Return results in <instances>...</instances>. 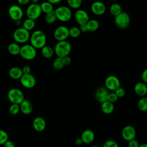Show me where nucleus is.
<instances>
[{
	"mask_svg": "<svg viewBox=\"0 0 147 147\" xmlns=\"http://www.w3.org/2000/svg\"><path fill=\"white\" fill-rule=\"evenodd\" d=\"M71 51V45L67 40L58 41L54 48L55 53L57 57L63 58L68 56Z\"/></svg>",
	"mask_w": 147,
	"mask_h": 147,
	"instance_id": "2",
	"label": "nucleus"
},
{
	"mask_svg": "<svg viewBox=\"0 0 147 147\" xmlns=\"http://www.w3.org/2000/svg\"><path fill=\"white\" fill-rule=\"evenodd\" d=\"M35 21L30 18H26L22 23V27L28 31L33 30L35 26Z\"/></svg>",
	"mask_w": 147,
	"mask_h": 147,
	"instance_id": "28",
	"label": "nucleus"
},
{
	"mask_svg": "<svg viewBox=\"0 0 147 147\" xmlns=\"http://www.w3.org/2000/svg\"><path fill=\"white\" fill-rule=\"evenodd\" d=\"M53 36L58 41H65L69 36V29L65 26H60L55 30Z\"/></svg>",
	"mask_w": 147,
	"mask_h": 147,
	"instance_id": "11",
	"label": "nucleus"
},
{
	"mask_svg": "<svg viewBox=\"0 0 147 147\" xmlns=\"http://www.w3.org/2000/svg\"><path fill=\"white\" fill-rule=\"evenodd\" d=\"M141 79L142 82L147 84V68L144 69L141 74Z\"/></svg>",
	"mask_w": 147,
	"mask_h": 147,
	"instance_id": "41",
	"label": "nucleus"
},
{
	"mask_svg": "<svg viewBox=\"0 0 147 147\" xmlns=\"http://www.w3.org/2000/svg\"><path fill=\"white\" fill-rule=\"evenodd\" d=\"M90 147H100L99 146H97V145H93V146H91Z\"/></svg>",
	"mask_w": 147,
	"mask_h": 147,
	"instance_id": "51",
	"label": "nucleus"
},
{
	"mask_svg": "<svg viewBox=\"0 0 147 147\" xmlns=\"http://www.w3.org/2000/svg\"><path fill=\"white\" fill-rule=\"evenodd\" d=\"M139 146L140 144L136 139L128 141V147H139Z\"/></svg>",
	"mask_w": 147,
	"mask_h": 147,
	"instance_id": "39",
	"label": "nucleus"
},
{
	"mask_svg": "<svg viewBox=\"0 0 147 147\" xmlns=\"http://www.w3.org/2000/svg\"><path fill=\"white\" fill-rule=\"evenodd\" d=\"M52 65L55 69L57 70L63 68L65 65L63 63V58H61L59 57H57L56 58H55L53 61Z\"/></svg>",
	"mask_w": 147,
	"mask_h": 147,
	"instance_id": "31",
	"label": "nucleus"
},
{
	"mask_svg": "<svg viewBox=\"0 0 147 147\" xmlns=\"http://www.w3.org/2000/svg\"><path fill=\"white\" fill-rule=\"evenodd\" d=\"M137 107L141 111H147V98L143 96L139 99L137 103Z\"/></svg>",
	"mask_w": 147,
	"mask_h": 147,
	"instance_id": "30",
	"label": "nucleus"
},
{
	"mask_svg": "<svg viewBox=\"0 0 147 147\" xmlns=\"http://www.w3.org/2000/svg\"><path fill=\"white\" fill-rule=\"evenodd\" d=\"M134 91L138 96H145L147 94V84L144 82H138L135 84Z\"/></svg>",
	"mask_w": 147,
	"mask_h": 147,
	"instance_id": "20",
	"label": "nucleus"
},
{
	"mask_svg": "<svg viewBox=\"0 0 147 147\" xmlns=\"http://www.w3.org/2000/svg\"><path fill=\"white\" fill-rule=\"evenodd\" d=\"M15 23H16V24L17 26H20V25L21 24V20L16 21H15Z\"/></svg>",
	"mask_w": 147,
	"mask_h": 147,
	"instance_id": "48",
	"label": "nucleus"
},
{
	"mask_svg": "<svg viewBox=\"0 0 147 147\" xmlns=\"http://www.w3.org/2000/svg\"><path fill=\"white\" fill-rule=\"evenodd\" d=\"M41 54L44 58L50 59L51 58L54 53V49L48 45H45L41 49Z\"/></svg>",
	"mask_w": 147,
	"mask_h": 147,
	"instance_id": "23",
	"label": "nucleus"
},
{
	"mask_svg": "<svg viewBox=\"0 0 147 147\" xmlns=\"http://www.w3.org/2000/svg\"><path fill=\"white\" fill-rule=\"evenodd\" d=\"M21 69H22L23 74H30L31 68L29 65H28L23 66L22 68H21Z\"/></svg>",
	"mask_w": 147,
	"mask_h": 147,
	"instance_id": "40",
	"label": "nucleus"
},
{
	"mask_svg": "<svg viewBox=\"0 0 147 147\" xmlns=\"http://www.w3.org/2000/svg\"><path fill=\"white\" fill-rule=\"evenodd\" d=\"M57 19L61 22H67L72 17V11L69 7L66 6H61L55 10Z\"/></svg>",
	"mask_w": 147,
	"mask_h": 147,
	"instance_id": "3",
	"label": "nucleus"
},
{
	"mask_svg": "<svg viewBox=\"0 0 147 147\" xmlns=\"http://www.w3.org/2000/svg\"><path fill=\"white\" fill-rule=\"evenodd\" d=\"M29 31L26 30L23 27H20L16 29L13 34V37L17 43H25L30 38Z\"/></svg>",
	"mask_w": 147,
	"mask_h": 147,
	"instance_id": "4",
	"label": "nucleus"
},
{
	"mask_svg": "<svg viewBox=\"0 0 147 147\" xmlns=\"http://www.w3.org/2000/svg\"><path fill=\"white\" fill-rule=\"evenodd\" d=\"M30 42L34 48L41 49L46 45L47 37L44 32L41 30L34 31L30 36Z\"/></svg>",
	"mask_w": 147,
	"mask_h": 147,
	"instance_id": "1",
	"label": "nucleus"
},
{
	"mask_svg": "<svg viewBox=\"0 0 147 147\" xmlns=\"http://www.w3.org/2000/svg\"><path fill=\"white\" fill-rule=\"evenodd\" d=\"M80 138L83 144H90L92 143L95 139V133L91 129H86L82 132Z\"/></svg>",
	"mask_w": 147,
	"mask_h": 147,
	"instance_id": "17",
	"label": "nucleus"
},
{
	"mask_svg": "<svg viewBox=\"0 0 147 147\" xmlns=\"http://www.w3.org/2000/svg\"><path fill=\"white\" fill-rule=\"evenodd\" d=\"M61 1H62V0H47L48 2H50V3H52V5L59 3H60Z\"/></svg>",
	"mask_w": 147,
	"mask_h": 147,
	"instance_id": "47",
	"label": "nucleus"
},
{
	"mask_svg": "<svg viewBox=\"0 0 147 147\" xmlns=\"http://www.w3.org/2000/svg\"><path fill=\"white\" fill-rule=\"evenodd\" d=\"M20 80L21 85L26 88H32L34 87L36 83L34 76L31 74H23Z\"/></svg>",
	"mask_w": 147,
	"mask_h": 147,
	"instance_id": "12",
	"label": "nucleus"
},
{
	"mask_svg": "<svg viewBox=\"0 0 147 147\" xmlns=\"http://www.w3.org/2000/svg\"><path fill=\"white\" fill-rule=\"evenodd\" d=\"M20 47L18 45V43L17 42H11L10 43L7 47V50L8 52H9L10 54L16 56L20 54Z\"/></svg>",
	"mask_w": 147,
	"mask_h": 147,
	"instance_id": "25",
	"label": "nucleus"
},
{
	"mask_svg": "<svg viewBox=\"0 0 147 147\" xmlns=\"http://www.w3.org/2000/svg\"><path fill=\"white\" fill-rule=\"evenodd\" d=\"M106 8L105 5L100 1H95L91 6V10L95 15L101 16L106 11Z\"/></svg>",
	"mask_w": 147,
	"mask_h": 147,
	"instance_id": "16",
	"label": "nucleus"
},
{
	"mask_svg": "<svg viewBox=\"0 0 147 147\" xmlns=\"http://www.w3.org/2000/svg\"><path fill=\"white\" fill-rule=\"evenodd\" d=\"M41 13L42 11L40 5L38 3H31L28 6L26 10L27 17L34 21L40 17Z\"/></svg>",
	"mask_w": 147,
	"mask_h": 147,
	"instance_id": "8",
	"label": "nucleus"
},
{
	"mask_svg": "<svg viewBox=\"0 0 147 147\" xmlns=\"http://www.w3.org/2000/svg\"><path fill=\"white\" fill-rule=\"evenodd\" d=\"M19 106L21 112L25 115H29L33 111V106L31 102L28 99H24Z\"/></svg>",
	"mask_w": 147,
	"mask_h": 147,
	"instance_id": "19",
	"label": "nucleus"
},
{
	"mask_svg": "<svg viewBox=\"0 0 147 147\" xmlns=\"http://www.w3.org/2000/svg\"><path fill=\"white\" fill-rule=\"evenodd\" d=\"M7 98L12 104L20 105L24 99L23 92L17 88H13L7 92Z\"/></svg>",
	"mask_w": 147,
	"mask_h": 147,
	"instance_id": "6",
	"label": "nucleus"
},
{
	"mask_svg": "<svg viewBox=\"0 0 147 147\" xmlns=\"http://www.w3.org/2000/svg\"><path fill=\"white\" fill-rule=\"evenodd\" d=\"M82 144H83V141H82V140L80 137V138H78L76 139V140H75V144L76 145H80Z\"/></svg>",
	"mask_w": 147,
	"mask_h": 147,
	"instance_id": "46",
	"label": "nucleus"
},
{
	"mask_svg": "<svg viewBox=\"0 0 147 147\" xmlns=\"http://www.w3.org/2000/svg\"><path fill=\"white\" fill-rule=\"evenodd\" d=\"M102 147H119V146L116 141L112 140H109L104 142Z\"/></svg>",
	"mask_w": 147,
	"mask_h": 147,
	"instance_id": "37",
	"label": "nucleus"
},
{
	"mask_svg": "<svg viewBox=\"0 0 147 147\" xmlns=\"http://www.w3.org/2000/svg\"><path fill=\"white\" fill-rule=\"evenodd\" d=\"M81 33V31L79 28L76 26H73L69 29V35L71 37L77 38L78 37Z\"/></svg>",
	"mask_w": 147,
	"mask_h": 147,
	"instance_id": "32",
	"label": "nucleus"
},
{
	"mask_svg": "<svg viewBox=\"0 0 147 147\" xmlns=\"http://www.w3.org/2000/svg\"><path fill=\"white\" fill-rule=\"evenodd\" d=\"M8 140V134L3 130L0 129V145H3Z\"/></svg>",
	"mask_w": 147,
	"mask_h": 147,
	"instance_id": "35",
	"label": "nucleus"
},
{
	"mask_svg": "<svg viewBox=\"0 0 147 147\" xmlns=\"http://www.w3.org/2000/svg\"><path fill=\"white\" fill-rule=\"evenodd\" d=\"M8 14L10 18L14 21L21 20L24 15L22 9L17 5H13L9 7Z\"/></svg>",
	"mask_w": 147,
	"mask_h": 147,
	"instance_id": "9",
	"label": "nucleus"
},
{
	"mask_svg": "<svg viewBox=\"0 0 147 147\" xmlns=\"http://www.w3.org/2000/svg\"><path fill=\"white\" fill-rule=\"evenodd\" d=\"M33 129L37 131H42L46 127V121L45 120L41 117H36L33 121Z\"/></svg>",
	"mask_w": 147,
	"mask_h": 147,
	"instance_id": "18",
	"label": "nucleus"
},
{
	"mask_svg": "<svg viewBox=\"0 0 147 147\" xmlns=\"http://www.w3.org/2000/svg\"><path fill=\"white\" fill-rule=\"evenodd\" d=\"M109 93L108 90L105 87H99L95 91V98L98 102L102 103L107 100Z\"/></svg>",
	"mask_w": 147,
	"mask_h": 147,
	"instance_id": "15",
	"label": "nucleus"
},
{
	"mask_svg": "<svg viewBox=\"0 0 147 147\" xmlns=\"http://www.w3.org/2000/svg\"><path fill=\"white\" fill-rule=\"evenodd\" d=\"M114 92L115 93V94L117 95V96L118 97V98H122L125 95L126 92L125 90L123 88L119 87V88H118L117 90H115L114 91Z\"/></svg>",
	"mask_w": 147,
	"mask_h": 147,
	"instance_id": "38",
	"label": "nucleus"
},
{
	"mask_svg": "<svg viewBox=\"0 0 147 147\" xmlns=\"http://www.w3.org/2000/svg\"><path fill=\"white\" fill-rule=\"evenodd\" d=\"M118 97L117 96V95L115 94L114 92H111L109 93L107 100H108L111 103H114L118 100Z\"/></svg>",
	"mask_w": 147,
	"mask_h": 147,
	"instance_id": "36",
	"label": "nucleus"
},
{
	"mask_svg": "<svg viewBox=\"0 0 147 147\" xmlns=\"http://www.w3.org/2000/svg\"><path fill=\"white\" fill-rule=\"evenodd\" d=\"M31 0H17V2H18L19 4L22 5H25L29 3Z\"/></svg>",
	"mask_w": 147,
	"mask_h": 147,
	"instance_id": "44",
	"label": "nucleus"
},
{
	"mask_svg": "<svg viewBox=\"0 0 147 147\" xmlns=\"http://www.w3.org/2000/svg\"><path fill=\"white\" fill-rule=\"evenodd\" d=\"M9 75L11 79L18 80L20 79L23 75V73L21 68L18 67H13L9 69Z\"/></svg>",
	"mask_w": 147,
	"mask_h": 147,
	"instance_id": "21",
	"label": "nucleus"
},
{
	"mask_svg": "<svg viewBox=\"0 0 147 147\" xmlns=\"http://www.w3.org/2000/svg\"><path fill=\"white\" fill-rule=\"evenodd\" d=\"M105 87L110 91H114L118 88H119L121 85L120 81L119 79L114 75H110L106 78L105 81Z\"/></svg>",
	"mask_w": 147,
	"mask_h": 147,
	"instance_id": "10",
	"label": "nucleus"
},
{
	"mask_svg": "<svg viewBox=\"0 0 147 147\" xmlns=\"http://www.w3.org/2000/svg\"><path fill=\"white\" fill-rule=\"evenodd\" d=\"M111 1H117L118 0H111Z\"/></svg>",
	"mask_w": 147,
	"mask_h": 147,
	"instance_id": "52",
	"label": "nucleus"
},
{
	"mask_svg": "<svg viewBox=\"0 0 147 147\" xmlns=\"http://www.w3.org/2000/svg\"><path fill=\"white\" fill-rule=\"evenodd\" d=\"M32 2V3H37L39 1V0H31Z\"/></svg>",
	"mask_w": 147,
	"mask_h": 147,
	"instance_id": "50",
	"label": "nucleus"
},
{
	"mask_svg": "<svg viewBox=\"0 0 147 147\" xmlns=\"http://www.w3.org/2000/svg\"><path fill=\"white\" fill-rule=\"evenodd\" d=\"M114 22L119 28L124 29L127 28L130 23V17L128 13L122 11L119 14L115 17Z\"/></svg>",
	"mask_w": 147,
	"mask_h": 147,
	"instance_id": "7",
	"label": "nucleus"
},
{
	"mask_svg": "<svg viewBox=\"0 0 147 147\" xmlns=\"http://www.w3.org/2000/svg\"><path fill=\"white\" fill-rule=\"evenodd\" d=\"M57 17L55 12V10L45 14V21L48 24H52L55 23L57 20Z\"/></svg>",
	"mask_w": 147,
	"mask_h": 147,
	"instance_id": "29",
	"label": "nucleus"
},
{
	"mask_svg": "<svg viewBox=\"0 0 147 147\" xmlns=\"http://www.w3.org/2000/svg\"><path fill=\"white\" fill-rule=\"evenodd\" d=\"M19 55L25 60H32L37 55L36 49L30 44H25L20 48Z\"/></svg>",
	"mask_w": 147,
	"mask_h": 147,
	"instance_id": "5",
	"label": "nucleus"
},
{
	"mask_svg": "<svg viewBox=\"0 0 147 147\" xmlns=\"http://www.w3.org/2000/svg\"><path fill=\"white\" fill-rule=\"evenodd\" d=\"M101 110L106 114H110L112 113L114 110V103L106 100L101 103Z\"/></svg>",
	"mask_w": 147,
	"mask_h": 147,
	"instance_id": "22",
	"label": "nucleus"
},
{
	"mask_svg": "<svg viewBox=\"0 0 147 147\" xmlns=\"http://www.w3.org/2000/svg\"><path fill=\"white\" fill-rule=\"evenodd\" d=\"M79 29H80L81 32H87V28L86 24L80 25Z\"/></svg>",
	"mask_w": 147,
	"mask_h": 147,
	"instance_id": "45",
	"label": "nucleus"
},
{
	"mask_svg": "<svg viewBox=\"0 0 147 147\" xmlns=\"http://www.w3.org/2000/svg\"><path fill=\"white\" fill-rule=\"evenodd\" d=\"M74 18L76 22L79 25L86 24L90 20L88 13L83 9L78 10L75 13Z\"/></svg>",
	"mask_w": 147,
	"mask_h": 147,
	"instance_id": "14",
	"label": "nucleus"
},
{
	"mask_svg": "<svg viewBox=\"0 0 147 147\" xmlns=\"http://www.w3.org/2000/svg\"><path fill=\"white\" fill-rule=\"evenodd\" d=\"M40 7L42 12L44 13L45 14L49 13L54 10L53 5L48 1L42 2L40 4Z\"/></svg>",
	"mask_w": 147,
	"mask_h": 147,
	"instance_id": "27",
	"label": "nucleus"
},
{
	"mask_svg": "<svg viewBox=\"0 0 147 147\" xmlns=\"http://www.w3.org/2000/svg\"><path fill=\"white\" fill-rule=\"evenodd\" d=\"M3 147H15L14 143L10 140H7L4 144Z\"/></svg>",
	"mask_w": 147,
	"mask_h": 147,
	"instance_id": "43",
	"label": "nucleus"
},
{
	"mask_svg": "<svg viewBox=\"0 0 147 147\" xmlns=\"http://www.w3.org/2000/svg\"><path fill=\"white\" fill-rule=\"evenodd\" d=\"M20 111V106L17 104H11L9 108V111L12 115L17 114Z\"/></svg>",
	"mask_w": 147,
	"mask_h": 147,
	"instance_id": "34",
	"label": "nucleus"
},
{
	"mask_svg": "<svg viewBox=\"0 0 147 147\" xmlns=\"http://www.w3.org/2000/svg\"><path fill=\"white\" fill-rule=\"evenodd\" d=\"M63 61L64 65H69L71 63L72 60L69 56H67L63 58Z\"/></svg>",
	"mask_w": 147,
	"mask_h": 147,
	"instance_id": "42",
	"label": "nucleus"
},
{
	"mask_svg": "<svg viewBox=\"0 0 147 147\" xmlns=\"http://www.w3.org/2000/svg\"><path fill=\"white\" fill-rule=\"evenodd\" d=\"M68 6L72 9H77L80 7L82 0H67Z\"/></svg>",
	"mask_w": 147,
	"mask_h": 147,
	"instance_id": "33",
	"label": "nucleus"
},
{
	"mask_svg": "<svg viewBox=\"0 0 147 147\" xmlns=\"http://www.w3.org/2000/svg\"><path fill=\"white\" fill-rule=\"evenodd\" d=\"M121 136L123 139L127 142L135 139L136 136V129L131 125H126L122 129Z\"/></svg>",
	"mask_w": 147,
	"mask_h": 147,
	"instance_id": "13",
	"label": "nucleus"
},
{
	"mask_svg": "<svg viewBox=\"0 0 147 147\" xmlns=\"http://www.w3.org/2000/svg\"><path fill=\"white\" fill-rule=\"evenodd\" d=\"M86 26L87 28V32H94L98 30V29L99 28V23L96 20H90L86 24Z\"/></svg>",
	"mask_w": 147,
	"mask_h": 147,
	"instance_id": "24",
	"label": "nucleus"
},
{
	"mask_svg": "<svg viewBox=\"0 0 147 147\" xmlns=\"http://www.w3.org/2000/svg\"><path fill=\"white\" fill-rule=\"evenodd\" d=\"M139 147H147V143H144L140 145Z\"/></svg>",
	"mask_w": 147,
	"mask_h": 147,
	"instance_id": "49",
	"label": "nucleus"
},
{
	"mask_svg": "<svg viewBox=\"0 0 147 147\" xmlns=\"http://www.w3.org/2000/svg\"><path fill=\"white\" fill-rule=\"evenodd\" d=\"M109 10L112 16L116 17L122 12V7L119 4L114 3L110 6Z\"/></svg>",
	"mask_w": 147,
	"mask_h": 147,
	"instance_id": "26",
	"label": "nucleus"
}]
</instances>
